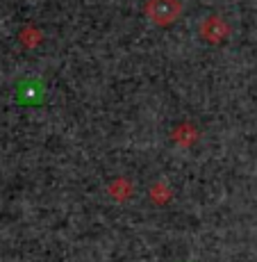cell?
<instances>
[{"mask_svg": "<svg viewBox=\"0 0 257 262\" xmlns=\"http://www.w3.org/2000/svg\"><path fill=\"white\" fill-rule=\"evenodd\" d=\"M146 12L157 25H169L180 14V3L178 0H150Z\"/></svg>", "mask_w": 257, "mask_h": 262, "instance_id": "cell-1", "label": "cell"}]
</instances>
